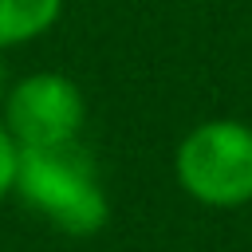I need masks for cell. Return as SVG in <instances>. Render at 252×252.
I'll return each instance as SVG.
<instances>
[{
	"label": "cell",
	"mask_w": 252,
	"mask_h": 252,
	"mask_svg": "<svg viewBox=\"0 0 252 252\" xmlns=\"http://www.w3.org/2000/svg\"><path fill=\"white\" fill-rule=\"evenodd\" d=\"M16 189L32 209H39L55 228L71 236H91L110 217L94 161L79 142L24 146L16 161Z\"/></svg>",
	"instance_id": "6da1fadb"
},
{
	"label": "cell",
	"mask_w": 252,
	"mask_h": 252,
	"mask_svg": "<svg viewBox=\"0 0 252 252\" xmlns=\"http://www.w3.org/2000/svg\"><path fill=\"white\" fill-rule=\"evenodd\" d=\"M177 181L213 209L252 201V126L217 118L185 134L177 146Z\"/></svg>",
	"instance_id": "7a4b0ae2"
},
{
	"label": "cell",
	"mask_w": 252,
	"mask_h": 252,
	"mask_svg": "<svg viewBox=\"0 0 252 252\" xmlns=\"http://www.w3.org/2000/svg\"><path fill=\"white\" fill-rule=\"evenodd\" d=\"M79 126H83V94L67 75L55 71L20 79L4 102V130L20 150L75 142Z\"/></svg>",
	"instance_id": "3957f363"
},
{
	"label": "cell",
	"mask_w": 252,
	"mask_h": 252,
	"mask_svg": "<svg viewBox=\"0 0 252 252\" xmlns=\"http://www.w3.org/2000/svg\"><path fill=\"white\" fill-rule=\"evenodd\" d=\"M63 0H0V47L35 39L59 20Z\"/></svg>",
	"instance_id": "277c9868"
},
{
	"label": "cell",
	"mask_w": 252,
	"mask_h": 252,
	"mask_svg": "<svg viewBox=\"0 0 252 252\" xmlns=\"http://www.w3.org/2000/svg\"><path fill=\"white\" fill-rule=\"evenodd\" d=\"M16 161H20V146L0 122V201L8 197V189H16Z\"/></svg>",
	"instance_id": "5b68a950"
},
{
	"label": "cell",
	"mask_w": 252,
	"mask_h": 252,
	"mask_svg": "<svg viewBox=\"0 0 252 252\" xmlns=\"http://www.w3.org/2000/svg\"><path fill=\"white\" fill-rule=\"evenodd\" d=\"M0 91H4V63H0Z\"/></svg>",
	"instance_id": "8992f818"
}]
</instances>
